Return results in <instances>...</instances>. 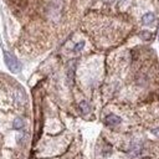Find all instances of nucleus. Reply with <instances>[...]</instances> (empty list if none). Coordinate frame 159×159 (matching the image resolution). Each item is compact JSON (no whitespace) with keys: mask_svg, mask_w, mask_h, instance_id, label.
<instances>
[{"mask_svg":"<svg viewBox=\"0 0 159 159\" xmlns=\"http://www.w3.org/2000/svg\"><path fill=\"white\" fill-rule=\"evenodd\" d=\"M4 60H5V63H6V66L9 67L10 71H12V72H19L20 71L21 66H20V63L16 60L15 56H12L11 53H9V52L5 51L4 52Z\"/></svg>","mask_w":159,"mask_h":159,"instance_id":"obj_1","label":"nucleus"},{"mask_svg":"<svg viewBox=\"0 0 159 159\" xmlns=\"http://www.w3.org/2000/svg\"><path fill=\"white\" fill-rule=\"evenodd\" d=\"M61 9H62V0H52L50 6V16L53 20H58L61 15Z\"/></svg>","mask_w":159,"mask_h":159,"instance_id":"obj_2","label":"nucleus"},{"mask_svg":"<svg viewBox=\"0 0 159 159\" xmlns=\"http://www.w3.org/2000/svg\"><path fill=\"white\" fill-rule=\"evenodd\" d=\"M104 122H106L107 125L114 127V125H118V124L120 123V118H119L118 116H116V114H108V116L106 117Z\"/></svg>","mask_w":159,"mask_h":159,"instance_id":"obj_3","label":"nucleus"},{"mask_svg":"<svg viewBox=\"0 0 159 159\" xmlns=\"http://www.w3.org/2000/svg\"><path fill=\"white\" fill-rule=\"evenodd\" d=\"M154 20H155V16H154L153 12H147V14H144L143 17H142V21H143L144 25H150V24L154 22Z\"/></svg>","mask_w":159,"mask_h":159,"instance_id":"obj_4","label":"nucleus"},{"mask_svg":"<svg viewBox=\"0 0 159 159\" xmlns=\"http://www.w3.org/2000/svg\"><path fill=\"white\" fill-rule=\"evenodd\" d=\"M80 109H81V112L83 113V114H87V113H89V104L86 102V101H82L81 103H80Z\"/></svg>","mask_w":159,"mask_h":159,"instance_id":"obj_5","label":"nucleus"},{"mask_svg":"<svg viewBox=\"0 0 159 159\" xmlns=\"http://www.w3.org/2000/svg\"><path fill=\"white\" fill-rule=\"evenodd\" d=\"M24 119L22 118H15L14 119V122H12V127L15 128V129H21L22 127H24Z\"/></svg>","mask_w":159,"mask_h":159,"instance_id":"obj_6","label":"nucleus"},{"mask_svg":"<svg viewBox=\"0 0 159 159\" xmlns=\"http://www.w3.org/2000/svg\"><path fill=\"white\" fill-rule=\"evenodd\" d=\"M140 37H142L143 40H149V39L152 37V34H150L149 31H142V32H140Z\"/></svg>","mask_w":159,"mask_h":159,"instance_id":"obj_7","label":"nucleus"},{"mask_svg":"<svg viewBox=\"0 0 159 159\" xmlns=\"http://www.w3.org/2000/svg\"><path fill=\"white\" fill-rule=\"evenodd\" d=\"M83 45H84V42H82V41H81V42H78V43L75 46L73 51H75V52H78V51H81V50L83 48Z\"/></svg>","mask_w":159,"mask_h":159,"instance_id":"obj_8","label":"nucleus"},{"mask_svg":"<svg viewBox=\"0 0 159 159\" xmlns=\"http://www.w3.org/2000/svg\"><path fill=\"white\" fill-rule=\"evenodd\" d=\"M152 132H153V134H155V135H158V137H159V128H154Z\"/></svg>","mask_w":159,"mask_h":159,"instance_id":"obj_9","label":"nucleus"}]
</instances>
